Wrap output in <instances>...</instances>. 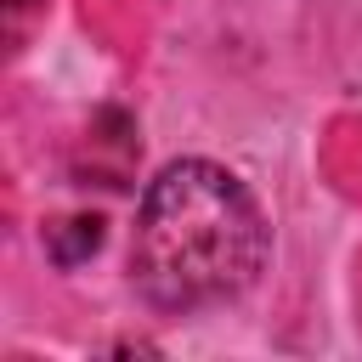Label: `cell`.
<instances>
[{"mask_svg": "<svg viewBox=\"0 0 362 362\" xmlns=\"http://www.w3.org/2000/svg\"><path fill=\"white\" fill-rule=\"evenodd\" d=\"M266 266V221L249 187L209 164L181 158L158 170L141 198L130 272L158 311H198L243 294Z\"/></svg>", "mask_w": 362, "mask_h": 362, "instance_id": "obj_1", "label": "cell"}, {"mask_svg": "<svg viewBox=\"0 0 362 362\" xmlns=\"http://www.w3.org/2000/svg\"><path fill=\"white\" fill-rule=\"evenodd\" d=\"M102 249V215H68V221H57L51 232H45V255L57 260V266H79V260H90Z\"/></svg>", "mask_w": 362, "mask_h": 362, "instance_id": "obj_2", "label": "cell"}, {"mask_svg": "<svg viewBox=\"0 0 362 362\" xmlns=\"http://www.w3.org/2000/svg\"><path fill=\"white\" fill-rule=\"evenodd\" d=\"M23 6H34V0H11V11H23Z\"/></svg>", "mask_w": 362, "mask_h": 362, "instance_id": "obj_3", "label": "cell"}]
</instances>
